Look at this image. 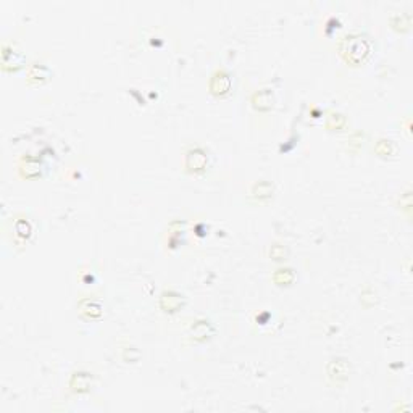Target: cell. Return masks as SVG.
<instances>
[{
	"mask_svg": "<svg viewBox=\"0 0 413 413\" xmlns=\"http://www.w3.org/2000/svg\"><path fill=\"white\" fill-rule=\"evenodd\" d=\"M339 49H341V54L345 57V60L352 63H360L370 55L371 42L366 36L348 34L342 39Z\"/></svg>",
	"mask_w": 413,
	"mask_h": 413,
	"instance_id": "cell-1",
	"label": "cell"
},
{
	"mask_svg": "<svg viewBox=\"0 0 413 413\" xmlns=\"http://www.w3.org/2000/svg\"><path fill=\"white\" fill-rule=\"evenodd\" d=\"M231 87V77L228 73H224V71H216L215 74L211 77V82H210V89L213 94L216 95H223L229 90Z\"/></svg>",
	"mask_w": 413,
	"mask_h": 413,
	"instance_id": "cell-2",
	"label": "cell"
},
{
	"mask_svg": "<svg viewBox=\"0 0 413 413\" xmlns=\"http://www.w3.org/2000/svg\"><path fill=\"white\" fill-rule=\"evenodd\" d=\"M205 165H206V153L202 150V148H194V150L187 152L186 166L189 168L191 171H200V170H204Z\"/></svg>",
	"mask_w": 413,
	"mask_h": 413,
	"instance_id": "cell-3",
	"label": "cell"
},
{
	"mask_svg": "<svg viewBox=\"0 0 413 413\" xmlns=\"http://www.w3.org/2000/svg\"><path fill=\"white\" fill-rule=\"evenodd\" d=\"M252 103H254V107L258 110L271 108V105H273V92H271L270 89L258 90V92H255L254 97H252Z\"/></svg>",
	"mask_w": 413,
	"mask_h": 413,
	"instance_id": "cell-4",
	"label": "cell"
},
{
	"mask_svg": "<svg viewBox=\"0 0 413 413\" xmlns=\"http://www.w3.org/2000/svg\"><path fill=\"white\" fill-rule=\"evenodd\" d=\"M328 373L333 379H344L348 373V365L344 360H334L328 366Z\"/></svg>",
	"mask_w": 413,
	"mask_h": 413,
	"instance_id": "cell-5",
	"label": "cell"
},
{
	"mask_svg": "<svg viewBox=\"0 0 413 413\" xmlns=\"http://www.w3.org/2000/svg\"><path fill=\"white\" fill-rule=\"evenodd\" d=\"M181 303H183V297L179 294H174V292H165L161 295V307L168 312H174Z\"/></svg>",
	"mask_w": 413,
	"mask_h": 413,
	"instance_id": "cell-6",
	"label": "cell"
},
{
	"mask_svg": "<svg viewBox=\"0 0 413 413\" xmlns=\"http://www.w3.org/2000/svg\"><path fill=\"white\" fill-rule=\"evenodd\" d=\"M90 383H92V378L89 376L87 373H76L73 379H71V386H73L74 391H87L90 387Z\"/></svg>",
	"mask_w": 413,
	"mask_h": 413,
	"instance_id": "cell-7",
	"label": "cell"
},
{
	"mask_svg": "<svg viewBox=\"0 0 413 413\" xmlns=\"http://www.w3.org/2000/svg\"><path fill=\"white\" fill-rule=\"evenodd\" d=\"M28 76L31 81H44L49 77V68L44 65H32L28 71Z\"/></svg>",
	"mask_w": 413,
	"mask_h": 413,
	"instance_id": "cell-8",
	"label": "cell"
},
{
	"mask_svg": "<svg viewBox=\"0 0 413 413\" xmlns=\"http://www.w3.org/2000/svg\"><path fill=\"white\" fill-rule=\"evenodd\" d=\"M275 281L277 284H289L294 281V271L290 268H281L275 273Z\"/></svg>",
	"mask_w": 413,
	"mask_h": 413,
	"instance_id": "cell-9",
	"label": "cell"
},
{
	"mask_svg": "<svg viewBox=\"0 0 413 413\" xmlns=\"http://www.w3.org/2000/svg\"><path fill=\"white\" fill-rule=\"evenodd\" d=\"M254 189H260V194H257V197H267L270 196L271 192H273V187H271L268 183H260V184H257Z\"/></svg>",
	"mask_w": 413,
	"mask_h": 413,
	"instance_id": "cell-10",
	"label": "cell"
},
{
	"mask_svg": "<svg viewBox=\"0 0 413 413\" xmlns=\"http://www.w3.org/2000/svg\"><path fill=\"white\" fill-rule=\"evenodd\" d=\"M284 255H286V249H284L282 245L275 244L273 247H271V257L276 258V260H281V258H284Z\"/></svg>",
	"mask_w": 413,
	"mask_h": 413,
	"instance_id": "cell-11",
	"label": "cell"
},
{
	"mask_svg": "<svg viewBox=\"0 0 413 413\" xmlns=\"http://www.w3.org/2000/svg\"><path fill=\"white\" fill-rule=\"evenodd\" d=\"M196 326L200 328V331H194V334L197 336V338H205V336H208V328L210 325L206 321H199Z\"/></svg>",
	"mask_w": 413,
	"mask_h": 413,
	"instance_id": "cell-12",
	"label": "cell"
},
{
	"mask_svg": "<svg viewBox=\"0 0 413 413\" xmlns=\"http://www.w3.org/2000/svg\"><path fill=\"white\" fill-rule=\"evenodd\" d=\"M87 303V307L86 305H82V310H87V313L90 315H99L100 313V307L97 305V303H90V302H86Z\"/></svg>",
	"mask_w": 413,
	"mask_h": 413,
	"instance_id": "cell-13",
	"label": "cell"
}]
</instances>
